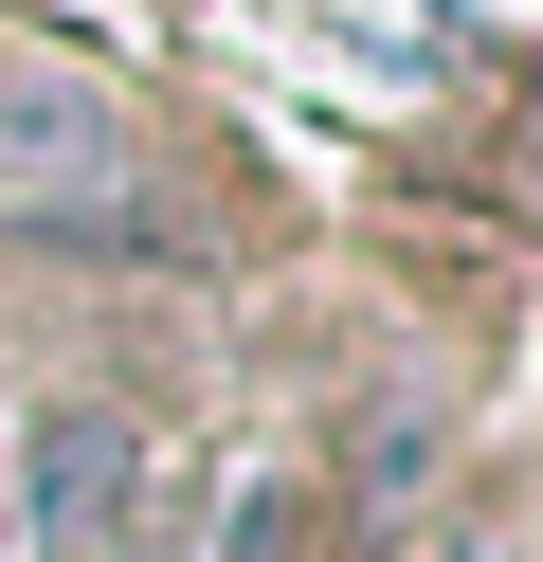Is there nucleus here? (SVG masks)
I'll use <instances>...</instances> for the list:
<instances>
[{"instance_id": "f03ea898", "label": "nucleus", "mask_w": 543, "mask_h": 562, "mask_svg": "<svg viewBox=\"0 0 543 562\" xmlns=\"http://www.w3.org/2000/svg\"><path fill=\"white\" fill-rule=\"evenodd\" d=\"M36 562H163V472H145V436L127 417H36Z\"/></svg>"}, {"instance_id": "7ed1b4c3", "label": "nucleus", "mask_w": 543, "mask_h": 562, "mask_svg": "<svg viewBox=\"0 0 543 562\" xmlns=\"http://www.w3.org/2000/svg\"><path fill=\"white\" fill-rule=\"evenodd\" d=\"M417 472H434V417L381 400V417H362V490H417Z\"/></svg>"}, {"instance_id": "f257e3e1", "label": "nucleus", "mask_w": 543, "mask_h": 562, "mask_svg": "<svg viewBox=\"0 0 543 562\" xmlns=\"http://www.w3.org/2000/svg\"><path fill=\"white\" fill-rule=\"evenodd\" d=\"M0 200H36L55 236H145V255H181L145 146L91 110V91H36V74H0Z\"/></svg>"}, {"instance_id": "20e7f679", "label": "nucleus", "mask_w": 543, "mask_h": 562, "mask_svg": "<svg viewBox=\"0 0 543 562\" xmlns=\"http://www.w3.org/2000/svg\"><path fill=\"white\" fill-rule=\"evenodd\" d=\"M434 562H525V544H507V526H453V544H434Z\"/></svg>"}]
</instances>
